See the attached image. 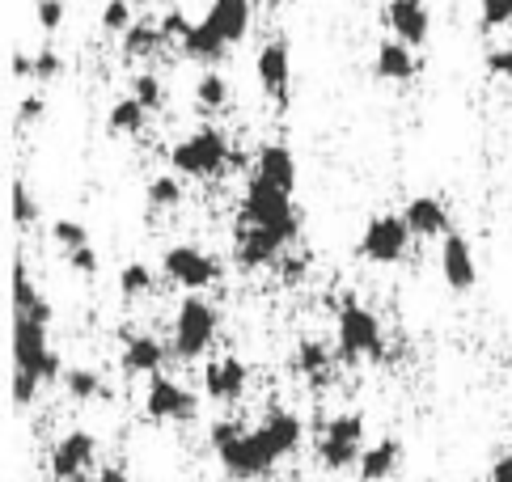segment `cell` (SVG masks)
Instances as JSON below:
<instances>
[{"label": "cell", "mask_w": 512, "mask_h": 482, "mask_svg": "<svg viewBox=\"0 0 512 482\" xmlns=\"http://www.w3.org/2000/svg\"><path fill=\"white\" fill-rule=\"evenodd\" d=\"M267 5H271V9H280V5H292V0H267Z\"/></svg>", "instance_id": "7dc6e473"}, {"label": "cell", "mask_w": 512, "mask_h": 482, "mask_svg": "<svg viewBox=\"0 0 512 482\" xmlns=\"http://www.w3.org/2000/svg\"><path fill=\"white\" fill-rule=\"evenodd\" d=\"M144 123H149V106H144L140 98H119L111 106V115H106V127L119 136H140Z\"/></svg>", "instance_id": "484cf974"}, {"label": "cell", "mask_w": 512, "mask_h": 482, "mask_svg": "<svg viewBox=\"0 0 512 482\" xmlns=\"http://www.w3.org/2000/svg\"><path fill=\"white\" fill-rule=\"evenodd\" d=\"M13 77H17V81H26V77H34V60H30V55H22V51H17V55H13Z\"/></svg>", "instance_id": "f6af8a7d"}, {"label": "cell", "mask_w": 512, "mask_h": 482, "mask_svg": "<svg viewBox=\"0 0 512 482\" xmlns=\"http://www.w3.org/2000/svg\"><path fill=\"white\" fill-rule=\"evenodd\" d=\"M170 165L182 174V178H216L233 165V148H229V136L221 127H199L187 140H178L170 148Z\"/></svg>", "instance_id": "7a4b0ae2"}, {"label": "cell", "mask_w": 512, "mask_h": 482, "mask_svg": "<svg viewBox=\"0 0 512 482\" xmlns=\"http://www.w3.org/2000/svg\"><path fill=\"white\" fill-rule=\"evenodd\" d=\"M441 275L453 292H470L479 284V263H474V250L466 237H457V233L441 237Z\"/></svg>", "instance_id": "5bb4252c"}, {"label": "cell", "mask_w": 512, "mask_h": 482, "mask_svg": "<svg viewBox=\"0 0 512 482\" xmlns=\"http://www.w3.org/2000/svg\"><path fill=\"white\" fill-rule=\"evenodd\" d=\"M39 216H43V208L26 191V182H13V220H17V229H30Z\"/></svg>", "instance_id": "d6a6232c"}, {"label": "cell", "mask_w": 512, "mask_h": 482, "mask_svg": "<svg viewBox=\"0 0 512 482\" xmlns=\"http://www.w3.org/2000/svg\"><path fill=\"white\" fill-rule=\"evenodd\" d=\"M153 284H157V275H153V267H144V263H127L119 271V292L127 296V301H140V296H149Z\"/></svg>", "instance_id": "4dcf8cb0"}, {"label": "cell", "mask_w": 512, "mask_h": 482, "mask_svg": "<svg viewBox=\"0 0 512 482\" xmlns=\"http://www.w3.org/2000/svg\"><path fill=\"white\" fill-rule=\"evenodd\" d=\"M331 347L326 343H318V339H305L301 347H297V368L309 377V381H322L326 377V368H331Z\"/></svg>", "instance_id": "f1b7e54d"}, {"label": "cell", "mask_w": 512, "mask_h": 482, "mask_svg": "<svg viewBox=\"0 0 512 482\" xmlns=\"http://www.w3.org/2000/svg\"><path fill=\"white\" fill-rule=\"evenodd\" d=\"M77 482H127V474H123V470H115V466H111V470H102V474H94V478H85V474H81V478H77Z\"/></svg>", "instance_id": "bcb514c9"}, {"label": "cell", "mask_w": 512, "mask_h": 482, "mask_svg": "<svg viewBox=\"0 0 512 482\" xmlns=\"http://www.w3.org/2000/svg\"><path fill=\"white\" fill-rule=\"evenodd\" d=\"M386 22L394 30V39L411 43V47H424L428 34H432V13L424 0H390L386 5Z\"/></svg>", "instance_id": "9a60e30c"}, {"label": "cell", "mask_w": 512, "mask_h": 482, "mask_svg": "<svg viewBox=\"0 0 512 482\" xmlns=\"http://www.w3.org/2000/svg\"><path fill=\"white\" fill-rule=\"evenodd\" d=\"M487 72H491V77H500V81H508V85H512V47L491 51V55H487Z\"/></svg>", "instance_id": "60d3db41"}, {"label": "cell", "mask_w": 512, "mask_h": 482, "mask_svg": "<svg viewBox=\"0 0 512 482\" xmlns=\"http://www.w3.org/2000/svg\"><path fill=\"white\" fill-rule=\"evenodd\" d=\"M119 39H123V55H127V60H153V55L170 43L166 34H161V22L157 26L153 22H132V26L119 34Z\"/></svg>", "instance_id": "d4e9b609"}, {"label": "cell", "mask_w": 512, "mask_h": 482, "mask_svg": "<svg viewBox=\"0 0 512 482\" xmlns=\"http://www.w3.org/2000/svg\"><path fill=\"white\" fill-rule=\"evenodd\" d=\"M491 482H512V449L491 466Z\"/></svg>", "instance_id": "ee69618b"}, {"label": "cell", "mask_w": 512, "mask_h": 482, "mask_svg": "<svg viewBox=\"0 0 512 482\" xmlns=\"http://www.w3.org/2000/svg\"><path fill=\"white\" fill-rule=\"evenodd\" d=\"M60 72H64V60L56 51H39V55H34V81H56Z\"/></svg>", "instance_id": "f35d334b"}, {"label": "cell", "mask_w": 512, "mask_h": 482, "mask_svg": "<svg viewBox=\"0 0 512 482\" xmlns=\"http://www.w3.org/2000/svg\"><path fill=\"white\" fill-rule=\"evenodd\" d=\"M166 356H170V351L161 347L153 335H132V339H127V347H123V356H119V368L127 377H153V373H161Z\"/></svg>", "instance_id": "d6986e66"}, {"label": "cell", "mask_w": 512, "mask_h": 482, "mask_svg": "<svg viewBox=\"0 0 512 482\" xmlns=\"http://www.w3.org/2000/svg\"><path fill=\"white\" fill-rule=\"evenodd\" d=\"M242 220H246V225L276 229V233H284L288 241H297V233H301V212L292 208V195L280 191V187H271V182H263L259 174L246 182Z\"/></svg>", "instance_id": "3957f363"}, {"label": "cell", "mask_w": 512, "mask_h": 482, "mask_svg": "<svg viewBox=\"0 0 512 482\" xmlns=\"http://www.w3.org/2000/svg\"><path fill=\"white\" fill-rule=\"evenodd\" d=\"M195 102L204 110H225L229 106V81L216 68H204L195 81Z\"/></svg>", "instance_id": "83f0119b"}, {"label": "cell", "mask_w": 512, "mask_h": 482, "mask_svg": "<svg viewBox=\"0 0 512 482\" xmlns=\"http://www.w3.org/2000/svg\"><path fill=\"white\" fill-rule=\"evenodd\" d=\"M419 72V60H415V47L411 43H402V39H394V43H381L377 47V55H373V77L377 81H411Z\"/></svg>", "instance_id": "ffe728a7"}, {"label": "cell", "mask_w": 512, "mask_h": 482, "mask_svg": "<svg viewBox=\"0 0 512 482\" xmlns=\"http://www.w3.org/2000/svg\"><path fill=\"white\" fill-rule=\"evenodd\" d=\"M246 385H250V368L237 356H221L204 368V394L212 402H237L246 394Z\"/></svg>", "instance_id": "2e32d148"}, {"label": "cell", "mask_w": 512, "mask_h": 482, "mask_svg": "<svg viewBox=\"0 0 512 482\" xmlns=\"http://www.w3.org/2000/svg\"><path fill=\"white\" fill-rule=\"evenodd\" d=\"M208 22L225 34V39L237 47L250 34V22H254V0H212V9L204 13Z\"/></svg>", "instance_id": "7402d4cb"}, {"label": "cell", "mask_w": 512, "mask_h": 482, "mask_svg": "<svg viewBox=\"0 0 512 482\" xmlns=\"http://www.w3.org/2000/svg\"><path fill=\"white\" fill-rule=\"evenodd\" d=\"M191 26H195V22H191V17L182 13V9H170L166 17H161V34H166L170 43H182V39H187V30H191Z\"/></svg>", "instance_id": "74e56055"}, {"label": "cell", "mask_w": 512, "mask_h": 482, "mask_svg": "<svg viewBox=\"0 0 512 482\" xmlns=\"http://www.w3.org/2000/svg\"><path fill=\"white\" fill-rule=\"evenodd\" d=\"M34 17H39L43 30H60V22H64V0H39V5H34Z\"/></svg>", "instance_id": "ab89813d"}, {"label": "cell", "mask_w": 512, "mask_h": 482, "mask_svg": "<svg viewBox=\"0 0 512 482\" xmlns=\"http://www.w3.org/2000/svg\"><path fill=\"white\" fill-rule=\"evenodd\" d=\"M43 115H47V102L39 94H30L22 106H17V123H39Z\"/></svg>", "instance_id": "b9f144b4"}, {"label": "cell", "mask_w": 512, "mask_h": 482, "mask_svg": "<svg viewBox=\"0 0 512 482\" xmlns=\"http://www.w3.org/2000/svg\"><path fill=\"white\" fill-rule=\"evenodd\" d=\"M51 241H56L60 250H81V246H89V233H85V225L81 220H51Z\"/></svg>", "instance_id": "1f68e13d"}, {"label": "cell", "mask_w": 512, "mask_h": 482, "mask_svg": "<svg viewBox=\"0 0 512 482\" xmlns=\"http://www.w3.org/2000/svg\"><path fill=\"white\" fill-rule=\"evenodd\" d=\"M64 389L77 402H94L98 394H106V381L98 368H64Z\"/></svg>", "instance_id": "4316f807"}, {"label": "cell", "mask_w": 512, "mask_h": 482, "mask_svg": "<svg viewBox=\"0 0 512 482\" xmlns=\"http://www.w3.org/2000/svg\"><path fill=\"white\" fill-rule=\"evenodd\" d=\"M132 98H140L144 106H149V115H153V110L166 106V89H161V81L153 77V72H140V77L132 81Z\"/></svg>", "instance_id": "836d02e7"}, {"label": "cell", "mask_w": 512, "mask_h": 482, "mask_svg": "<svg viewBox=\"0 0 512 482\" xmlns=\"http://www.w3.org/2000/svg\"><path fill=\"white\" fill-rule=\"evenodd\" d=\"M479 17H483L487 30L512 26V0H479Z\"/></svg>", "instance_id": "d590c367"}, {"label": "cell", "mask_w": 512, "mask_h": 482, "mask_svg": "<svg viewBox=\"0 0 512 482\" xmlns=\"http://www.w3.org/2000/svg\"><path fill=\"white\" fill-rule=\"evenodd\" d=\"M132 22H136V17H132V0H106V9H102V30L123 34Z\"/></svg>", "instance_id": "e575fe53"}, {"label": "cell", "mask_w": 512, "mask_h": 482, "mask_svg": "<svg viewBox=\"0 0 512 482\" xmlns=\"http://www.w3.org/2000/svg\"><path fill=\"white\" fill-rule=\"evenodd\" d=\"M47 356H51L47 322L30 318V313H13V368H17V373L43 377ZM43 385H47V381H43Z\"/></svg>", "instance_id": "8fae6325"}, {"label": "cell", "mask_w": 512, "mask_h": 482, "mask_svg": "<svg viewBox=\"0 0 512 482\" xmlns=\"http://www.w3.org/2000/svg\"><path fill=\"white\" fill-rule=\"evenodd\" d=\"M360 440H364V415L360 411H343L335 415L331 423L322 428V440H318V461H322V470H347V466H356L360 461Z\"/></svg>", "instance_id": "52a82bcc"}, {"label": "cell", "mask_w": 512, "mask_h": 482, "mask_svg": "<svg viewBox=\"0 0 512 482\" xmlns=\"http://www.w3.org/2000/svg\"><path fill=\"white\" fill-rule=\"evenodd\" d=\"M161 271H166V280L174 288H187V292H199L221 280V267H216V258L199 246H187V241H178L161 254Z\"/></svg>", "instance_id": "ba28073f"}, {"label": "cell", "mask_w": 512, "mask_h": 482, "mask_svg": "<svg viewBox=\"0 0 512 482\" xmlns=\"http://www.w3.org/2000/svg\"><path fill=\"white\" fill-rule=\"evenodd\" d=\"M182 199H187V191H182L178 170H174V174H161V178L149 182V203H153V208L170 212V208H182Z\"/></svg>", "instance_id": "f546056e"}, {"label": "cell", "mask_w": 512, "mask_h": 482, "mask_svg": "<svg viewBox=\"0 0 512 482\" xmlns=\"http://www.w3.org/2000/svg\"><path fill=\"white\" fill-rule=\"evenodd\" d=\"M402 220L411 225L415 237H445V233H449V212H445V203L432 199V195L407 199V208H402Z\"/></svg>", "instance_id": "44dd1931"}, {"label": "cell", "mask_w": 512, "mask_h": 482, "mask_svg": "<svg viewBox=\"0 0 512 482\" xmlns=\"http://www.w3.org/2000/svg\"><path fill=\"white\" fill-rule=\"evenodd\" d=\"M398 457H402V444L398 440H377L373 449H364L356 461V478L360 482H386L398 470Z\"/></svg>", "instance_id": "cb8c5ba5"}, {"label": "cell", "mask_w": 512, "mask_h": 482, "mask_svg": "<svg viewBox=\"0 0 512 482\" xmlns=\"http://www.w3.org/2000/svg\"><path fill=\"white\" fill-rule=\"evenodd\" d=\"M94 457H98L94 432H85V428L68 432L56 449H51V478H56V482H77L89 466H94Z\"/></svg>", "instance_id": "7c38bea8"}, {"label": "cell", "mask_w": 512, "mask_h": 482, "mask_svg": "<svg viewBox=\"0 0 512 482\" xmlns=\"http://www.w3.org/2000/svg\"><path fill=\"white\" fill-rule=\"evenodd\" d=\"M216 457H221L225 474L237 478V482L267 478L271 470L280 466V457H276V449H271V440L263 436V428H246L242 436H233L229 444H221V449H216Z\"/></svg>", "instance_id": "277c9868"}, {"label": "cell", "mask_w": 512, "mask_h": 482, "mask_svg": "<svg viewBox=\"0 0 512 482\" xmlns=\"http://www.w3.org/2000/svg\"><path fill=\"white\" fill-rule=\"evenodd\" d=\"M68 263L77 267V271H85V275H94L98 271V254L89 250V246H81V250H68Z\"/></svg>", "instance_id": "7bdbcfd3"}, {"label": "cell", "mask_w": 512, "mask_h": 482, "mask_svg": "<svg viewBox=\"0 0 512 482\" xmlns=\"http://www.w3.org/2000/svg\"><path fill=\"white\" fill-rule=\"evenodd\" d=\"M216 335H221V309L191 292L170 322V356L174 360H199L216 343Z\"/></svg>", "instance_id": "6da1fadb"}, {"label": "cell", "mask_w": 512, "mask_h": 482, "mask_svg": "<svg viewBox=\"0 0 512 482\" xmlns=\"http://www.w3.org/2000/svg\"><path fill=\"white\" fill-rule=\"evenodd\" d=\"M411 225L402 220V212L398 216H373L369 225H364V233H360V258L364 263H377V267H394V263H402L407 258V246H411Z\"/></svg>", "instance_id": "8992f818"}, {"label": "cell", "mask_w": 512, "mask_h": 482, "mask_svg": "<svg viewBox=\"0 0 512 482\" xmlns=\"http://www.w3.org/2000/svg\"><path fill=\"white\" fill-rule=\"evenodd\" d=\"M144 415L157 423H191L199 415V398L182 381L153 373L149 389H144Z\"/></svg>", "instance_id": "9c48e42d"}, {"label": "cell", "mask_w": 512, "mask_h": 482, "mask_svg": "<svg viewBox=\"0 0 512 482\" xmlns=\"http://www.w3.org/2000/svg\"><path fill=\"white\" fill-rule=\"evenodd\" d=\"M254 174H259L263 182H271V187L280 191H297V157H292L288 144H263L259 157H254Z\"/></svg>", "instance_id": "e0dca14e"}, {"label": "cell", "mask_w": 512, "mask_h": 482, "mask_svg": "<svg viewBox=\"0 0 512 482\" xmlns=\"http://www.w3.org/2000/svg\"><path fill=\"white\" fill-rule=\"evenodd\" d=\"M254 77H259L263 94L284 102L288 98V85H292V51L288 39H267L259 47V60H254Z\"/></svg>", "instance_id": "4fadbf2b"}, {"label": "cell", "mask_w": 512, "mask_h": 482, "mask_svg": "<svg viewBox=\"0 0 512 482\" xmlns=\"http://www.w3.org/2000/svg\"><path fill=\"white\" fill-rule=\"evenodd\" d=\"M182 47V55H187V60H195V64H221L225 60V55H229V39H225V34L221 30H216L212 22H208V17H204V22H195L191 30H187V39H182L178 43Z\"/></svg>", "instance_id": "ac0fdd59"}, {"label": "cell", "mask_w": 512, "mask_h": 482, "mask_svg": "<svg viewBox=\"0 0 512 482\" xmlns=\"http://www.w3.org/2000/svg\"><path fill=\"white\" fill-rule=\"evenodd\" d=\"M335 330H339V356L335 360H360V356L381 360L386 356V339H381V322H377L373 309L343 305Z\"/></svg>", "instance_id": "5b68a950"}, {"label": "cell", "mask_w": 512, "mask_h": 482, "mask_svg": "<svg viewBox=\"0 0 512 482\" xmlns=\"http://www.w3.org/2000/svg\"><path fill=\"white\" fill-rule=\"evenodd\" d=\"M39 389H43V377H34V373H17V368H13V402L22 406V411H26V406H30L34 398H39Z\"/></svg>", "instance_id": "8d00e7d4"}, {"label": "cell", "mask_w": 512, "mask_h": 482, "mask_svg": "<svg viewBox=\"0 0 512 482\" xmlns=\"http://www.w3.org/2000/svg\"><path fill=\"white\" fill-rule=\"evenodd\" d=\"M292 246V241L276 229H263V225H237V237H233V263L242 271H259V267H271L276 258Z\"/></svg>", "instance_id": "30bf717a"}, {"label": "cell", "mask_w": 512, "mask_h": 482, "mask_svg": "<svg viewBox=\"0 0 512 482\" xmlns=\"http://www.w3.org/2000/svg\"><path fill=\"white\" fill-rule=\"evenodd\" d=\"M259 428H263V436L271 440V449H276V457H280V461L301 449L305 423H301L297 415H292V411H271V415L259 423Z\"/></svg>", "instance_id": "603a6c76"}]
</instances>
